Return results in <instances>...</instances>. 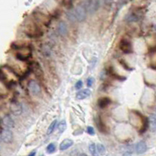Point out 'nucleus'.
Segmentation results:
<instances>
[{"label": "nucleus", "instance_id": "1", "mask_svg": "<svg viewBox=\"0 0 156 156\" xmlns=\"http://www.w3.org/2000/svg\"><path fill=\"white\" fill-rule=\"evenodd\" d=\"M74 16L76 18L77 21L79 22H82L86 19L87 17V9L86 7L83 5H79L77 6L75 9L74 10Z\"/></svg>", "mask_w": 156, "mask_h": 156}, {"label": "nucleus", "instance_id": "2", "mask_svg": "<svg viewBox=\"0 0 156 156\" xmlns=\"http://www.w3.org/2000/svg\"><path fill=\"white\" fill-rule=\"evenodd\" d=\"M1 141L5 144H9L13 141V133L9 129H2L0 134Z\"/></svg>", "mask_w": 156, "mask_h": 156}, {"label": "nucleus", "instance_id": "3", "mask_svg": "<svg viewBox=\"0 0 156 156\" xmlns=\"http://www.w3.org/2000/svg\"><path fill=\"white\" fill-rule=\"evenodd\" d=\"M100 6L99 1L92 0V1H87L86 2V9L89 13H94L98 9Z\"/></svg>", "mask_w": 156, "mask_h": 156}, {"label": "nucleus", "instance_id": "4", "mask_svg": "<svg viewBox=\"0 0 156 156\" xmlns=\"http://www.w3.org/2000/svg\"><path fill=\"white\" fill-rule=\"evenodd\" d=\"M119 48L121 51L126 54H129L132 52V46L131 43L127 39H122L119 42Z\"/></svg>", "mask_w": 156, "mask_h": 156}, {"label": "nucleus", "instance_id": "5", "mask_svg": "<svg viewBox=\"0 0 156 156\" xmlns=\"http://www.w3.org/2000/svg\"><path fill=\"white\" fill-rule=\"evenodd\" d=\"M1 123L3 125V127L5 128H7V129H11L14 127V121L13 119H12L11 117L9 116V115H6L4 117L2 118L1 119Z\"/></svg>", "mask_w": 156, "mask_h": 156}, {"label": "nucleus", "instance_id": "6", "mask_svg": "<svg viewBox=\"0 0 156 156\" xmlns=\"http://www.w3.org/2000/svg\"><path fill=\"white\" fill-rule=\"evenodd\" d=\"M28 88L30 91L32 93V94H34V95H37L41 92V88H40L39 84L33 80L29 81Z\"/></svg>", "mask_w": 156, "mask_h": 156}, {"label": "nucleus", "instance_id": "7", "mask_svg": "<svg viewBox=\"0 0 156 156\" xmlns=\"http://www.w3.org/2000/svg\"><path fill=\"white\" fill-rule=\"evenodd\" d=\"M10 110L13 115L19 116L22 113L23 108H22V105H20L18 102H13L11 103V105H10Z\"/></svg>", "mask_w": 156, "mask_h": 156}, {"label": "nucleus", "instance_id": "8", "mask_svg": "<svg viewBox=\"0 0 156 156\" xmlns=\"http://www.w3.org/2000/svg\"><path fill=\"white\" fill-rule=\"evenodd\" d=\"M91 91L87 88V89H83V90H80V91H77V94H76V98L77 100H83L88 98L91 95Z\"/></svg>", "mask_w": 156, "mask_h": 156}, {"label": "nucleus", "instance_id": "9", "mask_svg": "<svg viewBox=\"0 0 156 156\" xmlns=\"http://www.w3.org/2000/svg\"><path fill=\"white\" fill-rule=\"evenodd\" d=\"M148 149L147 145L145 141H139L135 146V151H136L137 154L138 155H141L144 154Z\"/></svg>", "mask_w": 156, "mask_h": 156}, {"label": "nucleus", "instance_id": "10", "mask_svg": "<svg viewBox=\"0 0 156 156\" xmlns=\"http://www.w3.org/2000/svg\"><path fill=\"white\" fill-rule=\"evenodd\" d=\"M133 145H124L121 148V153L123 156H130L131 155L133 152Z\"/></svg>", "mask_w": 156, "mask_h": 156}, {"label": "nucleus", "instance_id": "11", "mask_svg": "<svg viewBox=\"0 0 156 156\" xmlns=\"http://www.w3.org/2000/svg\"><path fill=\"white\" fill-rule=\"evenodd\" d=\"M74 145V141L70 139H65L63 140L62 143L60 145V149L61 151H65L70 148L72 145Z\"/></svg>", "mask_w": 156, "mask_h": 156}, {"label": "nucleus", "instance_id": "12", "mask_svg": "<svg viewBox=\"0 0 156 156\" xmlns=\"http://www.w3.org/2000/svg\"><path fill=\"white\" fill-rule=\"evenodd\" d=\"M58 31L60 33V35L62 36H64L66 34H67V31H68V29H67V25L65 22L63 21H61L60 23H59V26H58Z\"/></svg>", "mask_w": 156, "mask_h": 156}, {"label": "nucleus", "instance_id": "13", "mask_svg": "<svg viewBox=\"0 0 156 156\" xmlns=\"http://www.w3.org/2000/svg\"><path fill=\"white\" fill-rule=\"evenodd\" d=\"M110 103L111 100L108 98H101L98 101V105L101 108H104L105 107H107Z\"/></svg>", "mask_w": 156, "mask_h": 156}, {"label": "nucleus", "instance_id": "14", "mask_svg": "<svg viewBox=\"0 0 156 156\" xmlns=\"http://www.w3.org/2000/svg\"><path fill=\"white\" fill-rule=\"evenodd\" d=\"M149 124H150L151 131L155 132L156 131V115L152 114L149 117Z\"/></svg>", "mask_w": 156, "mask_h": 156}, {"label": "nucleus", "instance_id": "15", "mask_svg": "<svg viewBox=\"0 0 156 156\" xmlns=\"http://www.w3.org/2000/svg\"><path fill=\"white\" fill-rule=\"evenodd\" d=\"M89 151L92 156H99V154L97 150L96 145L94 143H91V145H89Z\"/></svg>", "mask_w": 156, "mask_h": 156}, {"label": "nucleus", "instance_id": "16", "mask_svg": "<svg viewBox=\"0 0 156 156\" xmlns=\"http://www.w3.org/2000/svg\"><path fill=\"white\" fill-rule=\"evenodd\" d=\"M125 19L128 22H136L138 20V17L134 13H129Z\"/></svg>", "mask_w": 156, "mask_h": 156}, {"label": "nucleus", "instance_id": "17", "mask_svg": "<svg viewBox=\"0 0 156 156\" xmlns=\"http://www.w3.org/2000/svg\"><path fill=\"white\" fill-rule=\"evenodd\" d=\"M66 129V122L65 120H62L61 122L58 124V130L60 133H62Z\"/></svg>", "mask_w": 156, "mask_h": 156}, {"label": "nucleus", "instance_id": "18", "mask_svg": "<svg viewBox=\"0 0 156 156\" xmlns=\"http://www.w3.org/2000/svg\"><path fill=\"white\" fill-rule=\"evenodd\" d=\"M56 124H57V120L56 119H55V120H53L52 122L51 123V124L49 125V127H48V131H47V134H51L53 131H54L55 128H56Z\"/></svg>", "mask_w": 156, "mask_h": 156}, {"label": "nucleus", "instance_id": "19", "mask_svg": "<svg viewBox=\"0 0 156 156\" xmlns=\"http://www.w3.org/2000/svg\"><path fill=\"white\" fill-rule=\"evenodd\" d=\"M46 151L48 154L54 153L55 151H56V145H55V144H53V143L49 144L47 146V148H46Z\"/></svg>", "mask_w": 156, "mask_h": 156}, {"label": "nucleus", "instance_id": "20", "mask_svg": "<svg viewBox=\"0 0 156 156\" xmlns=\"http://www.w3.org/2000/svg\"><path fill=\"white\" fill-rule=\"evenodd\" d=\"M97 147V150H98V152L99 155H105V146L102 144H98L96 145Z\"/></svg>", "mask_w": 156, "mask_h": 156}, {"label": "nucleus", "instance_id": "21", "mask_svg": "<svg viewBox=\"0 0 156 156\" xmlns=\"http://www.w3.org/2000/svg\"><path fill=\"white\" fill-rule=\"evenodd\" d=\"M66 16H67V17H68L69 20H70V21H72V22H74V21H77V20H76V18H75V16H74V11L68 12V13H66Z\"/></svg>", "mask_w": 156, "mask_h": 156}, {"label": "nucleus", "instance_id": "22", "mask_svg": "<svg viewBox=\"0 0 156 156\" xmlns=\"http://www.w3.org/2000/svg\"><path fill=\"white\" fill-rule=\"evenodd\" d=\"M83 87V82L81 80H78L77 83H76V84H75V89L76 90H80V88Z\"/></svg>", "mask_w": 156, "mask_h": 156}, {"label": "nucleus", "instance_id": "23", "mask_svg": "<svg viewBox=\"0 0 156 156\" xmlns=\"http://www.w3.org/2000/svg\"><path fill=\"white\" fill-rule=\"evenodd\" d=\"M87 133H89L90 135H94L95 134V132H94V130L92 127H87Z\"/></svg>", "mask_w": 156, "mask_h": 156}, {"label": "nucleus", "instance_id": "24", "mask_svg": "<svg viewBox=\"0 0 156 156\" xmlns=\"http://www.w3.org/2000/svg\"><path fill=\"white\" fill-rule=\"evenodd\" d=\"M93 82H94L93 77H88V80H87V86H88V87H91V86L93 84Z\"/></svg>", "mask_w": 156, "mask_h": 156}, {"label": "nucleus", "instance_id": "25", "mask_svg": "<svg viewBox=\"0 0 156 156\" xmlns=\"http://www.w3.org/2000/svg\"><path fill=\"white\" fill-rule=\"evenodd\" d=\"M35 155H36V151H33L32 152H31V153L29 154L28 156H35Z\"/></svg>", "mask_w": 156, "mask_h": 156}, {"label": "nucleus", "instance_id": "26", "mask_svg": "<svg viewBox=\"0 0 156 156\" xmlns=\"http://www.w3.org/2000/svg\"><path fill=\"white\" fill-rule=\"evenodd\" d=\"M79 156H88V155H86V154H84V153H82V154H80Z\"/></svg>", "mask_w": 156, "mask_h": 156}, {"label": "nucleus", "instance_id": "27", "mask_svg": "<svg viewBox=\"0 0 156 156\" xmlns=\"http://www.w3.org/2000/svg\"><path fill=\"white\" fill-rule=\"evenodd\" d=\"M40 156H45V155H40Z\"/></svg>", "mask_w": 156, "mask_h": 156}, {"label": "nucleus", "instance_id": "28", "mask_svg": "<svg viewBox=\"0 0 156 156\" xmlns=\"http://www.w3.org/2000/svg\"><path fill=\"white\" fill-rule=\"evenodd\" d=\"M155 30H156V25L155 26Z\"/></svg>", "mask_w": 156, "mask_h": 156}]
</instances>
